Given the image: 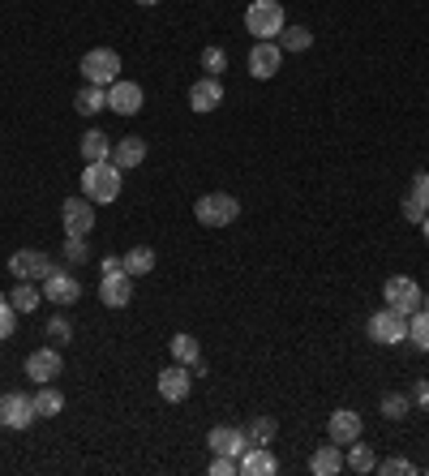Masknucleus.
<instances>
[{"mask_svg":"<svg viewBox=\"0 0 429 476\" xmlns=\"http://www.w3.org/2000/svg\"><path fill=\"white\" fill-rule=\"evenodd\" d=\"M82 194L90 202H116L121 197V168L112 159H99V163H87L82 172Z\"/></svg>","mask_w":429,"mask_h":476,"instance_id":"f257e3e1","label":"nucleus"},{"mask_svg":"<svg viewBox=\"0 0 429 476\" xmlns=\"http://www.w3.org/2000/svg\"><path fill=\"white\" fill-rule=\"evenodd\" d=\"M99 300L107 309H125L133 300V275L125 270L121 258H104V279H99Z\"/></svg>","mask_w":429,"mask_h":476,"instance_id":"f03ea898","label":"nucleus"},{"mask_svg":"<svg viewBox=\"0 0 429 476\" xmlns=\"http://www.w3.org/2000/svg\"><path fill=\"white\" fill-rule=\"evenodd\" d=\"M284 5L279 0H250L245 9V31L258 39H279L284 35Z\"/></svg>","mask_w":429,"mask_h":476,"instance_id":"7ed1b4c3","label":"nucleus"},{"mask_svg":"<svg viewBox=\"0 0 429 476\" xmlns=\"http://www.w3.org/2000/svg\"><path fill=\"white\" fill-rule=\"evenodd\" d=\"M236 215H241V202L233 194H202L194 202V219L202 228H228L236 224Z\"/></svg>","mask_w":429,"mask_h":476,"instance_id":"20e7f679","label":"nucleus"},{"mask_svg":"<svg viewBox=\"0 0 429 476\" xmlns=\"http://www.w3.org/2000/svg\"><path fill=\"white\" fill-rule=\"evenodd\" d=\"M365 331H370V339L374 343H382V348H391V343H404L408 339V314H399V309H378L370 322H365Z\"/></svg>","mask_w":429,"mask_h":476,"instance_id":"39448f33","label":"nucleus"},{"mask_svg":"<svg viewBox=\"0 0 429 476\" xmlns=\"http://www.w3.org/2000/svg\"><path fill=\"white\" fill-rule=\"evenodd\" d=\"M82 78H87V87H112L121 78V56L112 48H90L82 56Z\"/></svg>","mask_w":429,"mask_h":476,"instance_id":"423d86ee","label":"nucleus"},{"mask_svg":"<svg viewBox=\"0 0 429 476\" xmlns=\"http://www.w3.org/2000/svg\"><path fill=\"white\" fill-rule=\"evenodd\" d=\"M382 297H387V305L391 309H399V314H416L421 309V283L408 279V275H391V279L382 283Z\"/></svg>","mask_w":429,"mask_h":476,"instance_id":"0eeeda50","label":"nucleus"},{"mask_svg":"<svg viewBox=\"0 0 429 476\" xmlns=\"http://www.w3.org/2000/svg\"><path fill=\"white\" fill-rule=\"evenodd\" d=\"M39 421L35 412V399H26V395H18V390H9V395H0V425L5 429H31V425Z\"/></svg>","mask_w":429,"mask_h":476,"instance_id":"6e6552de","label":"nucleus"},{"mask_svg":"<svg viewBox=\"0 0 429 476\" xmlns=\"http://www.w3.org/2000/svg\"><path fill=\"white\" fill-rule=\"evenodd\" d=\"M56 270V262L43 253V249H18L14 258H9V275H18V279H48Z\"/></svg>","mask_w":429,"mask_h":476,"instance_id":"1a4fd4ad","label":"nucleus"},{"mask_svg":"<svg viewBox=\"0 0 429 476\" xmlns=\"http://www.w3.org/2000/svg\"><path fill=\"white\" fill-rule=\"evenodd\" d=\"M60 224H65V236H87L95 228V206H90V197H65L60 202Z\"/></svg>","mask_w":429,"mask_h":476,"instance_id":"9d476101","label":"nucleus"},{"mask_svg":"<svg viewBox=\"0 0 429 476\" xmlns=\"http://www.w3.org/2000/svg\"><path fill=\"white\" fill-rule=\"evenodd\" d=\"M78 297H82V283H78V275L73 270H65V266H56L52 275L43 279V300H52V305H78Z\"/></svg>","mask_w":429,"mask_h":476,"instance_id":"9b49d317","label":"nucleus"},{"mask_svg":"<svg viewBox=\"0 0 429 476\" xmlns=\"http://www.w3.org/2000/svg\"><path fill=\"white\" fill-rule=\"evenodd\" d=\"M279 65H284V48H279L275 39H258V43L250 48V73L258 78V82L275 78V73H279Z\"/></svg>","mask_w":429,"mask_h":476,"instance_id":"f8f14e48","label":"nucleus"},{"mask_svg":"<svg viewBox=\"0 0 429 476\" xmlns=\"http://www.w3.org/2000/svg\"><path fill=\"white\" fill-rule=\"evenodd\" d=\"M206 446H211V455L241 459L250 451V438H245V429H236V425H214L211 434H206Z\"/></svg>","mask_w":429,"mask_h":476,"instance_id":"ddd939ff","label":"nucleus"},{"mask_svg":"<svg viewBox=\"0 0 429 476\" xmlns=\"http://www.w3.org/2000/svg\"><path fill=\"white\" fill-rule=\"evenodd\" d=\"M142 104H146V95L138 82H121V78H116V82L107 87V107H112L116 116H138Z\"/></svg>","mask_w":429,"mask_h":476,"instance_id":"4468645a","label":"nucleus"},{"mask_svg":"<svg viewBox=\"0 0 429 476\" xmlns=\"http://www.w3.org/2000/svg\"><path fill=\"white\" fill-rule=\"evenodd\" d=\"M60 370H65V361H60V352H56V348H35V352L26 356V378H31L35 387H43V382L60 378Z\"/></svg>","mask_w":429,"mask_h":476,"instance_id":"2eb2a0df","label":"nucleus"},{"mask_svg":"<svg viewBox=\"0 0 429 476\" xmlns=\"http://www.w3.org/2000/svg\"><path fill=\"white\" fill-rule=\"evenodd\" d=\"M361 412H352V407H340V412H331V421H326V438L335 442V446H352V442L361 438Z\"/></svg>","mask_w":429,"mask_h":476,"instance_id":"dca6fc26","label":"nucleus"},{"mask_svg":"<svg viewBox=\"0 0 429 476\" xmlns=\"http://www.w3.org/2000/svg\"><path fill=\"white\" fill-rule=\"evenodd\" d=\"M404 206V219L408 224H425V215H429V172H416L408 185V197L399 202Z\"/></svg>","mask_w":429,"mask_h":476,"instance_id":"f3484780","label":"nucleus"},{"mask_svg":"<svg viewBox=\"0 0 429 476\" xmlns=\"http://www.w3.org/2000/svg\"><path fill=\"white\" fill-rule=\"evenodd\" d=\"M194 390V378H189V365H172V370L160 373V395L168 404H185Z\"/></svg>","mask_w":429,"mask_h":476,"instance_id":"a211bd4d","label":"nucleus"},{"mask_svg":"<svg viewBox=\"0 0 429 476\" xmlns=\"http://www.w3.org/2000/svg\"><path fill=\"white\" fill-rule=\"evenodd\" d=\"M219 104H224V87H219V78H202V82L189 87V107H194V112L206 116V112H214Z\"/></svg>","mask_w":429,"mask_h":476,"instance_id":"6ab92c4d","label":"nucleus"},{"mask_svg":"<svg viewBox=\"0 0 429 476\" xmlns=\"http://www.w3.org/2000/svg\"><path fill=\"white\" fill-rule=\"evenodd\" d=\"M112 163H116L121 172L142 168V163H146V138H121L116 146H112Z\"/></svg>","mask_w":429,"mask_h":476,"instance_id":"aec40b11","label":"nucleus"},{"mask_svg":"<svg viewBox=\"0 0 429 476\" xmlns=\"http://www.w3.org/2000/svg\"><path fill=\"white\" fill-rule=\"evenodd\" d=\"M236 463H241V472L245 476H275L279 472V459L270 455V446H250Z\"/></svg>","mask_w":429,"mask_h":476,"instance_id":"412c9836","label":"nucleus"},{"mask_svg":"<svg viewBox=\"0 0 429 476\" xmlns=\"http://www.w3.org/2000/svg\"><path fill=\"white\" fill-rule=\"evenodd\" d=\"M309 472L314 476H335V472H343V446H318L314 455H309Z\"/></svg>","mask_w":429,"mask_h":476,"instance_id":"4be33fe9","label":"nucleus"},{"mask_svg":"<svg viewBox=\"0 0 429 476\" xmlns=\"http://www.w3.org/2000/svg\"><path fill=\"white\" fill-rule=\"evenodd\" d=\"M168 352H172L177 365H189V370H194L197 361H202V343H197L194 335H185V331H180V335L168 339Z\"/></svg>","mask_w":429,"mask_h":476,"instance_id":"5701e85b","label":"nucleus"},{"mask_svg":"<svg viewBox=\"0 0 429 476\" xmlns=\"http://www.w3.org/2000/svg\"><path fill=\"white\" fill-rule=\"evenodd\" d=\"M31 399H35V412L43 416V421H52V416H60V412H65V395H60L52 382H43V387H39Z\"/></svg>","mask_w":429,"mask_h":476,"instance_id":"b1692460","label":"nucleus"},{"mask_svg":"<svg viewBox=\"0 0 429 476\" xmlns=\"http://www.w3.org/2000/svg\"><path fill=\"white\" fill-rule=\"evenodd\" d=\"M82 159H87V163L112 159V138H107L104 129H87V133H82Z\"/></svg>","mask_w":429,"mask_h":476,"instance_id":"393cba45","label":"nucleus"},{"mask_svg":"<svg viewBox=\"0 0 429 476\" xmlns=\"http://www.w3.org/2000/svg\"><path fill=\"white\" fill-rule=\"evenodd\" d=\"M9 305H14L18 314H35L39 305H43V292H39L31 279H18V288L9 292Z\"/></svg>","mask_w":429,"mask_h":476,"instance_id":"a878e982","label":"nucleus"},{"mask_svg":"<svg viewBox=\"0 0 429 476\" xmlns=\"http://www.w3.org/2000/svg\"><path fill=\"white\" fill-rule=\"evenodd\" d=\"M343 468H348V472H374L378 468V455H374V446H365V442H352V446H348V455H343Z\"/></svg>","mask_w":429,"mask_h":476,"instance_id":"bb28decb","label":"nucleus"},{"mask_svg":"<svg viewBox=\"0 0 429 476\" xmlns=\"http://www.w3.org/2000/svg\"><path fill=\"white\" fill-rule=\"evenodd\" d=\"M73 107H78L82 116H99L107 107V87H82L78 90V99H73Z\"/></svg>","mask_w":429,"mask_h":476,"instance_id":"cd10ccee","label":"nucleus"},{"mask_svg":"<svg viewBox=\"0 0 429 476\" xmlns=\"http://www.w3.org/2000/svg\"><path fill=\"white\" fill-rule=\"evenodd\" d=\"M121 262H125L129 275H151L160 258H155V249H151V245H133V249L125 253V258H121Z\"/></svg>","mask_w":429,"mask_h":476,"instance_id":"c85d7f7f","label":"nucleus"},{"mask_svg":"<svg viewBox=\"0 0 429 476\" xmlns=\"http://www.w3.org/2000/svg\"><path fill=\"white\" fill-rule=\"evenodd\" d=\"M275 434H279V421H275V416H253L250 429H245L250 446H270V442H275Z\"/></svg>","mask_w":429,"mask_h":476,"instance_id":"c756f323","label":"nucleus"},{"mask_svg":"<svg viewBox=\"0 0 429 476\" xmlns=\"http://www.w3.org/2000/svg\"><path fill=\"white\" fill-rule=\"evenodd\" d=\"M279 48H284V52H309V48H314V35H309V26H284V35H279Z\"/></svg>","mask_w":429,"mask_h":476,"instance_id":"7c9ffc66","label":"nucleus"},{"mask_svg":"<svg viewBox=\"0 0 429 476\" xmlns=\"http://www.w3.org/2000/svg\"><path fill=\"white\" fill-rule=\"evenodd\" d=\"M408 412H412V395H399V390L382 395V416H387V421H404Z\"/></svg>","mask_w":429,"mask_h":476,"instance_id":"2f4dec72","label":"nucleus"},{"mask_svg":"<svg viewBox=\"0 0 429 476\" xmlns=\"http://www.w3.org/2000/svg\"><path fill=\"white\" fill-rule=\"evenodd\" d=\"M408 339L421 348V352H429V314H425V309L408 314Z\"/></svg>","mask_w":429,"mask_h":476,"instance_id":"473e14b6","label":"nucleus"},{"mask_svg":"<svg viewBox=\"0 0 429 476\" xmlns=\"http://www.w3.org/2000/svg\"><path fill=\"white\" fill-rule=\"evenodd\" d=\"M202 69H206V78H219L228 69V52L224 48H202Z\"/></svg>","mask_w":429,"mask_h":476,"instance_id":"72a5a7b5","label":"nucleus"},{"mask_svg":"<svg viewBox=\"0 0 429 476\" xmlns=\"http://www.w3.org/2000/svg\"><path fill=\"white\" fill-rule=\"evenodd\" d=\"M14 331H18V309L9 305V297H0V343L14 339Z\"/></svg>","mask_w":429,"mask_h":476,"instance_id":"f704fd0d","label":"nucleus"},{"mask_svg":"<svg viewBox=\"0 0 429 476\" xmlns=\"http://www.w3.org/2000/svg\"><path fill=\"white\" fill-rule=\"evenodd\" d=\"M90 258V245H87V236H65V262H87Z\"/></svg>","mask_w":429,"mask_h":476,"instance_id":"c9c22d12","label":"nucleus"},{"mask_svg":"<svg viewBox=\"0 0 429 476\" xmlns=\"http://www.w3.org/2000/svg\"><path fill=\"white\" fill-rule=\"evenodd\" d=\"M374 472H382V476H412V472H416V463H408V459H382Z\"/></svg>","mask_w":429,"mask_h":476,"instance_id":"e433bc0d","label":"nucleus"},{"mask_svg":"<svg viewBox=\"0 0 429 476\" xmlns=\"http://www.w3.org/2000/svg\"><path fill=\"white\" fill-rule=\"evenodd\" d=\"M69 335H73L69 317H65V314H56L52 322H48V339H52V343H69Z\"/></svg>","mask_w":429,"mask_h":476,"instance_id":"4c0bfd02","label":"nucleus"},{"mask_svg":"<svg viewBox=\"0 0 429 476\" xmlns=\"http://www.w3.org/2000/svg\"><path fill=\"white\" fill-rule=\"evenodd\" d=\"M241 472V463H236L233 455H214L211 459V476H236Z\"/></svg>","mask_w":429,"mask_h":476,"instance_id":"58836bf2","label":"nucleus"},{"mask_svg":"<svg viewBox=\"0 0 429 476\" xmlns=\"http://www.w3.org/2000/svg\"><path fill=\"white\" fill-rule=\"evenodd\" d=\"M412 407H421V412H429V378H421V382L412 387Z\"/></svg>","mask_w":429,"mask_h":476,"instance_id":"ea45409f","label":"nucleus"},{"mask_svg":"<svg viewBox=\"0 0 429 476\" xmlns=\"http://www.w3.org/2000/svg\"><path fill=\"white\" fill-rule=\"evenodd\" d=\"M138 5H142V9H151V5H160V0H138Z\"/></svg>","mask_w":429,"mask_h":476,"instance_id":"a19ab883","label":"nucleus"},{"mask_svg":"<svg viewBox=\"0 0 429 476\" xmlns=\"http://www.w3.org/2000/svg\"><path fill=\"white\" fill-rule=\"evenodd\" d=\"M421 228H425V241H429V215H425V224H421Z\"/></svg>","mask_w":429,"mask_h":476,"instance_id":"79ce46f5","label":"nucleus"},{"mask_svg":"<svg viewBox=\"0 0 429 476\" xmlns=\"http://www.w3.org/2000/svg\"><path fill=\"white\" fill-rule=\"evenodd\" d=\"M421 309H425V314H429V297H425V300H421Z\"/></svg>","mask_w":429,"mask_h":476,"instance_id":"37998d69","label":"nucleus"}]
</instances>
